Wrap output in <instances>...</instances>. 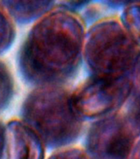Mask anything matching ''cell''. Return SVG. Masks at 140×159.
<instances>
[{
	"instance_id": "obj_1",
	"label": "cell",
	"mask_w": 140,
	"mask_h": 159,
	"mask_svg": "<svg viewBox=\"0 0 140 159\" xmlns=\"http://www.w3.org/2000/svg\"><path fill=\"white\" fill-rule=\"evenodd\" d=\"M85 28L70 10L56 8L42 16L22 46L20 67L27 80L58 85L74 75L83 57Z\"/></svg>"
},
{
	"instance_id": "obj_9",
	"label": "cell",
	"mask_w": 140,
	"mask_h": 159,
	"mask_svg": "<svg viewBox=\"0 0 140 159\" xmlns=\"http://www.w3.org/2000/svg\"><path fill=\"white\" fill-rule=\"evenodd\" d=\"M15 38L12 18L0 2V54L8 49Z\"/></svg>"
},
{
	"instance_id": "obj_8",
	"label": "cell",
	"mask_w": 140,
	"mask_h": 159,
	"mask_svg": "<svg viewBox=\"0 0 140 159\" xmlns=\"http://www.w3.org/2000/svg\"><path fill=\"white\" fill-rule=\"evenodd\" d=\"M121 21L129 33L140 44V2H128L122 11Z\"/></svg>"
},
{
	"instance_id": "obj_14",
	"label": "cell",
	"mask_w": 140,
	"mask_h": 159,
	"mask_svg": "<svg viewBox=\"0 0 140 159\" xmlns=\"http://www.w3.org/2000/svg\"><path fill=\"white\" fill-rule=\"evenodd\" d=\"M128 159H140V137L136 141Z\"/></svg>"
},
{
	"instance_id": "obj_12",
	"label": "cell",
	"mask_w": 140,
	"mask_h": 159,
	"mask_svg": "<svg viewBox=\"0 0 140 159\" xmlns=\"http://www.w3.org/2000/svg\"><path fill=\"white\" fill-rule=\"evenodd\" d=\"M48 159H91L86 151L78 148H68L56 152Z\"/></svg>"
},
{
	"instance_id": "obj_13",
	"label": "cell",
	"mask_w": 140,
	"mask_h": 159,
	"mask_svg": "<svg viewBox=\"0 0 140 159\" xmlns=\"http://www.w3.org/2000/svg\"><path fill=\"white\" fill-rule=\"evenodd\" d=\"M131 77L133 80L134 90L140 94V55L134 67Z\"/></svg>"
},
{
	"instance_id": "obj_15",
	"label": "cell",
	"mask_w": 140,
	"mask_h": 159,
	"mask_svg": "<svg viewBox=\"0 0 140 159\" xmlns=\"http://www.w3.org/2000/svg\"><path fill=\"white\" fill-rule=\"evenodd\" d=\"M5 145V127L0 123V159L3 157Z\"/></svg>"
},
{
	"instance_id": "obj_5",
	"label": "cell",
	"mask_w": 140,
	"mask_h": 159,
	"mask_svg": "<svg viewBox=\"0 0 140 159\" xmlns=\"http://www.w3.org/2000/svg\"><path fill=\"white\" fill-rule=\"evenodd\" d=\"M121 111L96 120L87 137L91 159H128L139 138Z\"/></svg>"
},
{
	"instance_id": "obj_4",
	"label": "cell",
	"mask_w": 140,
	"mask_h": 159,
	"mask_svg": "<svg viewBox=\"0 0 140 159\" xmlns=\"http://www.w3.org/2000/svg\"><path fill=\"white\" fill-rule=\"evenodd\" d=\"M134 90L131 75L121 79L91 76L71 94L72 106L82 119H101L118 113Z\"/></svg>"
},
{
	"instance_id": "obj_10",
	"label": "cell",
	"mask_w": 140,
	"mask_h": 159,
	"mask_svg": "<svg viewBox=\"0 0 140 159\" xmlns=\"http://www.w3.org/2000/svg\"><path fill=\"white\" fill-rule=\"evenodd\" d=\"M124 106L125 109L122 113L140 136V94L133 90Z\"/></svg>"
},
{
	"instance_id": "obj_3",
	"label": "cell",
	"mask_w": 140,
	"mask_h": 159,
	"mask_svg": "<svg viewBox=\"0 0 140 159\" xmlns=\"http://www.w3.org/2000/svg\"><path fill=\"white\" fill-rule=\"evenodd\" d=\"M71 94L59 85H44L28 95L22 107L24 122L45 145L59 148L78 137L83 119L72 106Z\"/></svg>"
},
{
	"instance_id": "obj_2",
	"label": "cell",
	"mask_w": 140,
	"mask_h": 159,
	"mask_svg": "<svg viewBox=\"0 0 140 159\" xmlns=\"http://www.w3.org/2000/svg\"><path fill=\"white\" fill-rule=\"evenodd\" d=\"M140 55V44L121 19L107 17L86 32L83 57L91 76L121 79L131 75Z\"/></svg>"
},
{
	"instance_id": "obj_6",
	"label": "cell",
	"mask_w": 140,
	"mask_h": 159,
	"mask_svg": "<svg viewBox=\"0 0 140 159\" xmlns=\"http://www.w3.org/2000/svg\"><path fill=\"white\" fill-rule=\"evenodd\" d=\"M3 159H44L45 143L24 121L13 119L5 127Z\"/></svg>"
},
{
	"instance_id": "obj_7",
	"label": "cell",
	"mask_w": 140,
	"mask_h": 159,
	"mask_svg": "<svg viewBox=\"0 0 140 159\" xmlns=\"http://www.w3.org/2000/svg\"><path fill=\"white\" fill-rule=\"evenodd\" d=\"M12 19L28 22L42 17L54 8V2L49 1H4L1 2Z\"/></svg>"
},
{
	"instance_id": "obj_11",
	"label": "cell",
	"mask_w": 140,
	"mask_h": 159,
	"mask_svg": "<svg viewBox=\"0 0 140 159\" xmlns=\"http://www.w3.org/2000/svg\"><path fill=\"white\" fill-rule=\"evenodd\" d=\"M13 94L12 75L4 63L0 61V110L7 105Z\"/></svg>"
}]
</instances>
